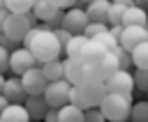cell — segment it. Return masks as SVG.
Masks as SVG:
<instances>
[{
	"instance_id": "cell-1",
	"label": "cell",
	"mask_w": 148,
	"mask_h": 122,
	"mask_svg": "<svg viewBox=\"0 0 148 122\" xmlns=\"http://www.w3.org/2000/svg\"><path fill=\"white\" fill-rule=\"evenodd\" d=\"M23 46L30 48V53H32L35 60H37V64L49 62V60H56V58L62 55V46H60V41L56 39L53 30L44 28L42 23L32 25V28L28 30V35L23 37Z\"/></svg>"
},
{
	"instance_id": "cell-2",
	"label": "cell",
	"mask_w": 148,
	"mask_h": 122,
	"mask_svg": "<svg viewBox=\"0 0 148 122\" xmlns=\"http://www.w3.org/2000/svg\"><path fill=\"white\" fill-rule=\"evenodd\" d=\"M106 94V85L102 78H95V81H83V83H76L72 85L69 90V101L79 108H92V106H99L102 97Z\"/></svg>"
},
{
	"instance_id": "cell-3",
	"label": "cell",
	"mask_w": 148,
	"mask_h": 122,
	"mask_svg": "<svg viewBox=\"0 0 148 122\" xmlns=\"http://www.w3.org/2000/svg\"><path fill=\"white\" fill-rule=\"evenodd\" d=\"M134 97L120 94V92H106L99 101V110L109 122H127L130 120V108H132Z\"/></svg>"
},
{
	"instance_id": "cell-4",
	"label": "cell",
	"mask_w": 148,
	"mask_h": 122,
	"mask_svg": "<svg viewBox=\"0 0 148 122\" xmlns=\"http://www.w3.org/2000/svg\"><path fill=\"white\" fill-rule=\"evenodd\" d=\"M37 23H39V21L35 18L32 12H25V14H12V12H9V16H7L5 23L0 25V30H2V37L23 44V37H25L28 30H30L32 25H37Z\"/></svg>"
},
{
	"instance_id": "cell-5",
	"label": "cell",
	"mask_w": 148,
	"mask_h": 122,
	"mask_svg": "<svg viewBox=\"0 0 148 122\" xmlns=\"http://www.w3.org/2000/svg\"><path fill=\"white\" fill-rule=\"evenodd\" d=\"M65 78L76 85V83H83V81H95L99 78V71H97V64H88L79 58H65Z\"/></svg>"
},
{
	"instance_id": "cell-6",
	"label": "cell",
	"mask_w": 148,
	"mask_h": 122,
	"mask_svg": "<svg viewBox=\"0 0 148 122\" xmlns=\"http://www.w3.org/2000/svg\"><path fill=\"white\" fill-rule=\"evenodd\" d=\"M69 90H72V83L67 78H58V81H49L42 97L46 99V104L51 108H60L62 104L69 101Z\"/></svg>"
},
{
	"instance_id": "cell-7",
	"label": "cell",
	"mask_w": 148,
	"mask_h": 122,
	"mask_svg": "<svg viewBox=\"0 0 148 122\" xmlns=\"http://www.w3.org/2000/svg\"><path fill=\"white\" fill-rule=\"evenodd\" d=\"M88 14H86V9L83 7H79V5H74V7H69V9H65L62 12V21H60V28H65V30H69L72 35H83V28L88 25Z\"/></svg>"
},
{
	"instance_id": "cell-8",
	"label": "cell",
	"mask_w": 148,
	"mask_h": 122,
	"mask_svg": "<svg viewBox=\"0 0 148 122\" xmlns=\"http://www.w3.org/2000/svg\"><path fill=\"white\" fill-rule=\"evenodd\" d=\"M104 85H106V92H120V94L134 97V78H132V71H127V69L113 71L104 81Z\"/></svg>"
},
{
	"instance_id": "cell-9",
	"label": "cell",
	"mask_w": 148,
	"mask_h": 122,
	"mask_svg": "<svg viewBox=\"0 0 148 122\" xmlns=\"http://www.w3.org/2000/svg\"><path fill=\"white\" fill-rule=\"evenodd\" d=\"M35 64H37V60H35V55L30 53V48L18 46V48L9 51V71H12V74L21 76L23 71H28V69L35 67Z\"/></svg>"
},
{
	"instance_id": "cell-10",
	"label": "cell",
	"mask_w": 148,
	"mask_h": 122,
	"mask_svg": "<svg viewBox=\"0 0 148 122\" xmlns=\"http://www.w3.org/2000/svg\"><path fill=\"white\" fill-rule=\"evenodd\" d=\"M21 83H23L25 94H42L49 81H46V76L42 74V67L35 64V67H30L28 71L21 74Z\"/></svg>"
},
{
	"instance_id": "cell-11",
	"label": "cell",
	"mask_w": 148,
	"mask_h": 122,
	"mask_svg": "<svg viewBox=\"0 0 148 122\" xmlns=\"http://www.w3.org/2000/svg\"><path fill=\"white\" fill-rule=\"evenodd\" d=\"M141 41H148V30H146V25H123V35H120L118 44H120L125 51L136 48Z\"/></svg>"
},
{
	"instance_id": "cell-12",
	"label": "cell",
	"mask_w": 148,
	"mask_h": 122,
	"mask_svg": "<svg viewBox=\"0 0 148 122\" xmlns=\"http://www.w3.org/2000/svg\"><path fill=\"white\" fill-rule=\"evenodd\" d=\"M2 94L7 97L9 104H23L25 101V90H23V83H21V76H5V85H2Z\"/></svg>"
},
{
	"instance_id": "cell-13",
	"label": "cell",
	"mask_w": 148,
	"mask_h": 122,
	"mask_svg": "<svg viewBox=\"0 0 148 122\" xmlns=\"http://www.w3.org/2000/svg\"><path fill=\"white\" fill-rule=\"evenodd\" d=\"M23 106H25V110L30 115V122H42L44 115H46V110L51 108L42 94H28L25 101H23Z\"/></svg>"
},
{
	"instance_id": "cell-14",
	"label": "cell",
	"mask_w": 148,
	"mask_h": 122,
	"mask_svg": "<svg viewBox=\"0 0 148 122\" xmlns=\"http://www.w3.org/2000/svg\"><path fill=\"white\" fill-rule=\"evenodd\" d=\"M109 51L99 44V41H95V39H88L86 44H83V48H81V55H79V60H83V62H88V64H97L104 55H106Z\"/></svg>"
},
{
	"instance_id": "cell-15",
	"label": "cell",
	"mask_w": 148,
	"mask_h": 122,
	"mask_svg": "<svg viewBox=\"0 0 148 122\" xmlns=\"http://www.w3.org/2000/svg\"><path fill=\"white\" fill-rule=\"evenodd\" d=\"M62 9H58L51 0H35V5H32V14H35V18L39 21V23H46V21H51L56 14H60Z\"/></svg>"
},
{
	"instance_id": "cell-16",
	"label": "cell",
	"mask_w": 148,
	"mask_h": 122,
	"mask_svg": "<svg viewBox=\"0 0 148 122\" xmlns=\"http://www.w3.org/2000/svg\"><path fill=\"white\" fill-rule=\"evenodd\" d=\"M0 122H30V115L23 104H7V108L0 113Z\"/></svg>"
},
{
	"instance_id": "cell-17",
	"label": "cell",
	"mask_w": 148,
	"mask_h": 122,
	"mask_svg": "<svg viewBox=\"0 0 148 122\" xmlns=\"http://www.w3.org/2000/svg\"><path fill=\"white\" fill-rule=\"evenodd\" d=\"M109 5H111V0H90L83 9H86V14H88L90 21H104V23H106Z\"/></svg>"
},
{
	"instance_id": "cell-18",
	"label": "cell",
	"mask_w": 148,
	"mask_h": 122,
	"mask_svg": "<svg viewBox=\"0 0 148 122\" xmlns=\"http://www.w3.org/2000/svg\"><path fill=\"white\" fill-rule=\"evenodd\" d=\"M42 74L46 76V81H58V78H65V62L62 58H56V60H49V62H42Z\"/></svg>"
},
{
	"instance_id": "cell-19",
	"label": "cell",
	"mask_w": 148,
	"mask_h": 122,
	"mask_svg": "<svg viewBox=\"0 0 148 122\" xmlns=\"http://www.w3.org/2000/svg\"><path fill=\"white\" fill-rule=\"evenodd\" d=\"M58 122H83V108L74 106L72 101L58 108Z\"/></svg>"
},
{
	"instance_id": "cell-20",
	"label": "cell",
	"mask_w": 148,
	"mask_h": 122,
	"mask_svg": "<svg viewBox=\"0 0 148 122\" xmlns=\"http://www.w3.org/2000/svg\"><path fill=\"white\" fill-rule=\"evenodd\" d=\"M120 23H123V25H146V23H148V12H143V9H139L136 5H132V7L125 9Z\"/></svg>"
},
{
	"instance_id": "cell-21",
	"label": "cell",
	"mask_w": 148,
	"mask_h": 122,
	"mask_svg": "<svg viewBox=\"0 0 148 122\" xmlns=\"http://www.w3.org/2000/svg\"><path fill=\"white\" fill-rule=\"evenodd\" d=\"M118 69H120V67H118V58L113 55V51H109V53L97 62V71H99V78H102V81H106V78H109L113 71H118Z\"/></svg>"
},
{
	"instance_id": "cell-22",
	"label": "cell",
	"mask_w": 148,
	"mask_h": 122,
	"mask_svg": "<svg viewBox=\"0 0 148 122\" xmlns=\"http://www.w3.org/2000/svg\"><path fill=\"white\" fill-rule=\"evenodd\" d=\"M130 122H148V99L132 101V108H130Z\"/></svg>"
},
{
	"instance_id": "cell-23",
	"label": "cell",
	"mask_w": 148,
	"mask_h": 122,
	"mask_svg": "<svg viewBox=\"0 0 148 122\" xmlns=\"http://www.w3.org/2000/svg\"><path fill=\"white\" fill-rule=\"evenodd\" d=\"M86 41H88L86 35H72V39L67 41V46L62 48V53H65L67 58H79V55H81V48H83Z\"/></svg>"
},
{
	"instance_id": "cell-24",
	"label": "cell",
	"mask_w": 148,
	"mask_h": 122,
	"mask_svg": "<svg viewBox=\"0 0 148 122\" xmlns=\"http://www.w3.org/2000/svg\"><path fill=\"white\" fill-rule=\"evenodd\" d=\"M132 53V64L134 67H141V69H148V41H141L136 48L130 51Z\"/></svg>"
},
{
	"instance_id": "cell-25",
	"label": "cell",
	"mask_w": 148,
	"mask_h": 122,
	"mask_svg": "<svg viewBox=\"0 0 148 122\" xmlns=\"http://www.w3.org/2000/svg\"><path fill=\"white\" fill-rule=\"evenodd\" d=\"M132 78H134V90H139V94H146V90H148V69L132 67Z\"/></svg>"
},
{
	"instance_id": "cell-26",
	"label": "cell",
	"mask_w": 148,
	"mask_h": 122,
	"mask_svg": "<svg viewBox=\"0 0 148 122\" xmlns=\"http://www.w3.org/2000/svg\"><path fill=\"white\" fill-rule=\"evenodd\" d=\"M32 5H35V0H5V7H7L12 14H25V12H32Z\"/></svg>"
},
{
	"instance_id": "cell-27",
	"label": "cell",
	"mask_w": 148,
	"mask_h": 122,
	"mask_svg": "<svg viewBox=\"0 0 148 122\" xmlns=\"http://www.w3.org/2000/svg\"><path fill=\"white\" fill-rule=\"evenodd\" d=\"M125 9H127V7L118 5V2H111V5H109V14H106V23H109V25H123L120 21H123Z\"/></svg>"
},
{
	"instance_id": "cell-28",
	"label": "cell",
	"mask_w": 148,
	"mask_h": 122,
	"mask_svg": "<svg viewBox=\"0 0 148 122\" xmlns=\"http://www.w3.org/2000/svg\"><path fill=\"white\" fill-rule=\"evenodd\" d=\"M113 55L118 58V67H120V69L132 71V67H134V64H132V53H130V51H125V48L118 44V46L113 48Z\"/></svg>"
},
{
	"instance_id": "cell-29",
	"label": "cell",
	"mask_w": 148,
	"mask_h": 122,
	"mask_svg": "<svg viewBox=\"0 0 148 122\" xmlns=\"http://www.w3.org/2000/svg\"><path fill=\"white\" fill-rule=\"evenodd\" d=\"M106 30H109V23H104V21H88V25L83 28V35L88 39H92V37H97V35H102Z\"/></svg>"
},
{
	"instance_id": "cell-30",
	"label": "cell",
	"mask_w": 148,
	"mask_h": 122,
	"mask_svg": "<svg viewBox=\"0 0 148 122\" xmlns=\"http://www.w3.org/2000/svg\"><path fill=\"white\" fill-rule=\"evenodd\" d=\"M92 39H95V41H99V44H102L106 51H113V48L118 46V39H116V37H113L109 30H106V32H102V35H97V37H92Z\"/></svg>"
},
{
	"instance_id": "cell-31",
	"label": "cell",
	"mask_w": 148,
	"mask_h": 122,
	"mask_svg": "<svg viewBox=\"0 0 148 122\" xmlns=\"http://www.w3.org/2000/svg\"><path fill=\"white\" fill-rule=\"evenodd\" d=\"M83 122H106V117L99 110V106H92V108H86L83 110Z\"/></svg>"
},
{
	"instance_id": "cell-32",
	"label": "cell",
	"mask_w": 148,
	"mask_h": 122,
	"mask_svg": "<svg viewBox=\"0 0 148 122\" xmlns=\"http://www.w3.org/2000/svg\"><path fill=\"white\" fill-rule=\"evenodd\" d=\"M53 35H56V39L60 41V46H62V48H65V46H67V41L72 39V32H69V30H65V28H60V25L53 30Z\"/></svg>"
},
{
	"instance_id": "cell-33",
	"label": "cell",
	"mask_w": 148,
	"mask_h": 122,
	"mask_svg": "<svg viewBox=\"0 0 148 122\" xmlns=\"http://www.w3.org/2000/svg\"><path fill=\"white\" fill-rule=\"evenodd\" d=\"M0 71L5 74V71H9V51L0 44Z\"/></svg>"
},
{
	"instance_id": "cell-34",
	"label": "cell",
	"mask_w": 148,
	"mask_h": 122,
	"mask_svg": "<svg viewBox=\"0 0 148 122\" xmlns=\"http://www.w3.org/2000/svg\"><path fill=\"white\" fill-rule=\"evenodd\" d=\"M51 2H53V5H56V7H58V9H62V12H65V9H69V7H74V5H76V0H51Z\"/></svg>"
},
{
	"instance_id": "cell-35",
	"label": "cell",
	"mask_w": 148,
	"mask_h": 122,
	"mask_svg": "<svg viewBox=\"0 0 148 122\" xmlns=\"http://www.w3.org/2000/svg\"><path fill=\"white\" fill-rule=\"evenodd\" d=\"M42 122H58V108H49Z\"/></svg>"
},
{
	"instance_id": "cell-36",
	"label": "cell",
	"mask_w": 148,
	"mask_h": 122,
	"mask_svg": "<svg viewBox=\"0 0 148 122\" xmlns=\"http://www.w3.org/2000/svg\"><path fill=\"white\" fill-rule=\"evenodd\" d=\"M109 32H111L116 39H120V35H123V25H109Z\"/></svg>"
},
{
	"instance_id": "cell-37",
	"label": "cell",
	"mask_w": 148,
	"mask_h": 122,
	"mask_svg": "<svg viewBox=\"0 0 148 122\" xmlns=\"http://www.w3.org/2000/svg\"><path fill=\"white\" fill-rule=\"evenodd\" d=\"M7 16H9V9H7V7H0V25L5 23V18H7Z\"/></svg>"
},
{
	"instance_id": "cell-38",
	"label": "cell",
	"mask_w": 148,
	"mask_h": 122,
	"mask_svg": "<svg viewBox=\"0 0 148 122\" xmlns=\"http://www.w3.org/2000/svg\"><path fill=\"white\" fill-rule=\"evenodd\" d=\"M134 5L139 9H143V12H148V0H134Z\"/></svg>"
},
{
	"instance_id": "cell-39",
	"label": "cell",
	"mask_w": 148,
	"mask_h": 122,
	"mask_svg": "<svg viewBox=\"0 0 148 122\" xmlns=\"http://www.w3.org/2000/svg\"><path fill=\"white\" fill-rule=\"evenodd\" d=\"M7 104H9V101H7V97H5L2 92H0V113H2L5 108H7Z\"/></svg>"
},
{
	"instance_id": "cell-40",
	"label": "cell",
	"mask_w": 148,
	"mask_h": 122,
	"mask_svg": "<svg viewBox=\"0 0 148 122\" xmlns=\"http://www.w3.org/2000/svg\"><path fill=\"white\" fill-rule=\"evenodd\" d=\"M111 2H118V5H123V7H132V5H134V0H111Z\"/></svg>"
},
{
	"instance_id": "cell-41",
	"label": "cell",
	"mask_w": 148,
	"mask_h": 122,
	"mask_svg": "<svg viewBox=\"0 0 148 122\" xmlns=\"http://www.w3.org/2000/svg\"><path fill=\"white\" fill-rule=\"evenodd\" d=\"M2 85H5V74L0 71V92H2Z\"/></svg>"
},
{
	"instance_id": "cell-42",
	"label": "cell",
	"mask_w": 148,
	"mask_h": 122,
	"mask_svg": "<svg viewBox=\"0 0 148 122\" xmlns=\"http://www.w3.org/2000/svg\"><path fill=\"white\" fill-rule=\"evenodd\" d=\"M88 2H90V0H76V5H79V7H86Z\"/></svg>"
},
{
	"instance_id": "cell-43",
	"label": "cell",
	"mask_w": 148,
	"mask_h": 122,
	"mask_svg": "<svg viewBox=\"0 0 148 122\" xmlns=\"http://www.w3.org/2000/svg\"><path fill=\"white\" fill-rule=\"evenodd\" d=\"M0 7H5V0H0Z\"/></svg>"
},
{
	"instance_id": "cell-44",
	"label": "cell",
	"mask_w": 148,
	"mask_h": 122,
	"mask_svg": "<svg viewBox=\"0 0 148 122\" xmlns=\"http://www.w3.org/2000/svg\"><path fill=\"white\" fill-rule=\"evenodd\" d=\"M0 39H2V30H0Z\"/></svg>"
},
{
	"instance_id": "cell-45",
	"label": "cell",
	"mask_w": 148,
	"mask_h": 122,
	"mask_svg": "<svg viewBox=\"0 0 148 122\" xmlns=\"http://www.w3.org/2000/svg\"><path fill=\"white\" fill-rule=\"evenodd\" d=\"M146 99H148V90H146Z\"/></svg>"
},
{
	"instance_id": "cell-46",
	"label": "cell",
	"mask_w": 148,
	"mask_h": 122,
	"mask_svg": "<svg viewBox=\"0 0 148 122\" xmlns=\"http://www.w3.org/2000/svg\"><path fill=\"white\" fill-rule=\"evenodd\" d=\"M146 30H148V23H146Z\"/></svg>"
},
{
	"instance_id": "cell-47",
	"label": "cell",
	"mask_w": 148,
	"mask_h": 122,
	"mask_svg": "<svg viewBox=\"0 0 148 122\" xmlns=\"http://www.w3.org/2000/svg\"><path fill=\"white\" fill-rule=\"evenodd\" d=\"M106 122H109V120H106Z\"/></svg>"
}]
</instances>
